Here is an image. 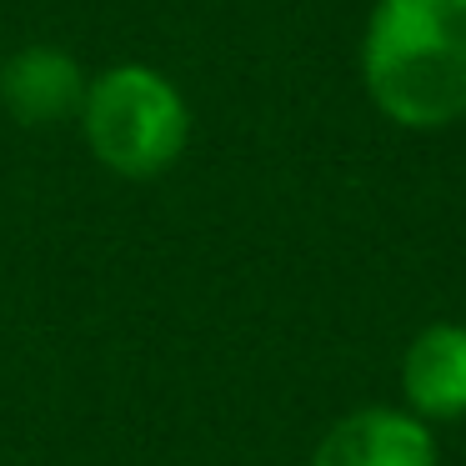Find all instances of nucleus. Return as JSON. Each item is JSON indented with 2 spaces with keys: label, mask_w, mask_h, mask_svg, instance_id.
I'll return each mask as SVG.
<instances>
[{
  "label": "nucleus",
  "mask_w": 466,
  "mask_h": 466,
  "mask_svg": "<svg viewBox=\"0 0 466 466\" xmlns=\"http://www.w3.org/2000/svg\"><path fill=\"white\" fill-rule=\"evenodd\" d=\"M311 466H436V436L401 406H361L321 436Z\"/></svg>",
  "instance_id": "3"
},
{
  "label": "nucleus",
  "mask_w": 466,
  "mask_h": 466,
  "mask_svg": "<svg viewBox=\"0 0 466 466\" xmlns=\"http://www.w3.org/2000/svg\"><path fill=\"white\" fill-rule=\"evenodd\" d=\"M406 411L431 421H466V326L431 321L401 356Z\"/></svg>",
  "instance_id": "5"
},
{
  "label": "nucleus",
  "mask_w": 466,
  "mask_h": 466,
  "mask_svg": "<svg viewBox=\"0 0 466 466\" xmlns=\"http://www.w3.org/2000/svg\"><path fill=\"white\" fill-rule=\"evenodd\" d=\"M86 71L61 46H25L0 66V106L21 126H61L81 116Z\"/></svg>",
  "instance_id": "4"
},
{
  "label": "nucleus",
  "mask_w": 466,
  "mask_h": 466,
  "mask_svg": "<svg viewBox=\"0 0 466 466\" xmlns=\"http://www.w3.org/2000/svg\"><path fill=\"white\" fill-rule=\"evenodd\" d=\"M81 131L106 171L126 181H151L181 161L191 141V111L161 71L126 61L86 86Z\"/></svg>",
  "instance_id": "2"
},
{
  "label": "nucleus",
  "mask_w": 466,
  "mask_h": 466,
  "mask_svg": "<svg viewBox=\"0 0 466 466\" xmlns=\"http://www.w3.org/2000/svg\"><path fill=\"white\" fill-rule=\"evenodd\" d=\"M361 81L401 131H441L466 116V0H376Z\"/></svg>",
  "instance_id": "1"
}]
</instances>
